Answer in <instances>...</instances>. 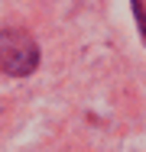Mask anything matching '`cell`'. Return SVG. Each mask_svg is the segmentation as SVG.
Returning <instances> with one entry per match:
<instances>
[{
	"mask_svg": "<svg viewBox=\"0 0 146 152\" xmlns=\"http://www.w3.org/2000/svg\"><path fill=\"white\" fill-rule=\"evenodd\" d=\"M39 65V45L23 29L0 32V68L7 75H29Z\"/></svg>",
	"mask_w": 146,
	"mask_h": 152,
	"instance_id": "6da1fadb",
	"label": "cell"
}]
</instances>
